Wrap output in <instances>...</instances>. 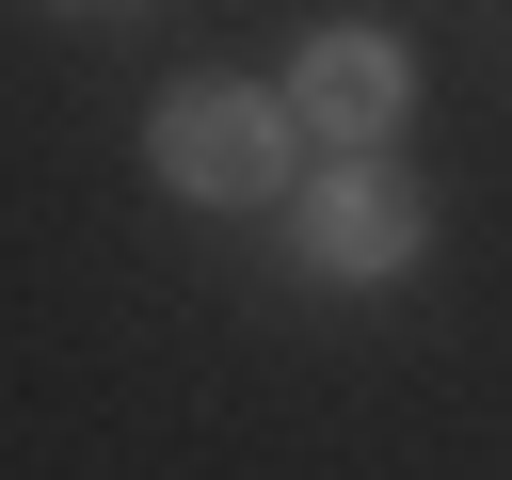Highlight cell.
Returning <instances> with one entry per match:
<instances>
[{"label": "cell", "instance_id": "7a4b0ae2", "mask_svg": "<svg viewBox=\"0 0 512 480\" xmlns=\"http://www.w3.org/2000/svg\"><path fill=\"white\" fill-rule=\"evenodd\" d=\"M416 240H432V208H416V176H400V160H320V176L288 192V256H304V272H336V288L416 272Z\"/></svg>", "mask_w": 512, "mask_h": 480}, {"label": "cell", "instance_id": "277c9868", "mask_svg": "<svg viewBox=\"0 0 512 480\" xmlns=\"http://www.w3.org/2000/svg\"><path fill=\"white\" fill-rule=\"evenodd\" d=\"M48 16H96V0H48Z\"/></svg>", "mask_w": 512, "mask_h": 480}, {"label": "cell", "instance_id": "6da1fadb", "mask_svg": "<svg viewBox=\"0 0 512 480\" xmlns=\"http://www.w3.org/2000/svg\"><path fill=\"white\" fill-rule=\"evenodd\" d=\"M144 160H160L176 208H288L304 192V112L256 96V80H176L144 112Z\"/></svg>", "mask_w": 512, "mask_h": 480}, {"label": "cell", "instance_id": "3957f363", "mask_svg": "<svg viewBox=\"0 0 512 480\" xmlns=\"http://www.w3.org/2000/svg\"><path fill=\"white\" fill-rule=\"evenodd\" d=\"M288 112H304L320 160H384V128L416 112V64H400L384 32H320V48L288 64Z\"/></svg>", "mask_w": 512, "mask_h": 480}]
</instances>
